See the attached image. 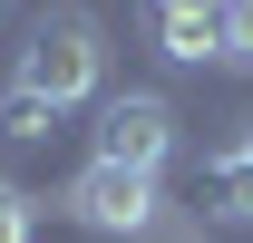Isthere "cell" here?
<instances>
[{
  "instance_id": "obj_5",
  "label": "cell",
  "mask_w": 253,
  "mask_h": 243,
  "mask_svg": "<svg viewBox=\"0 0 253 243\" xmlns=\"http://www.w3.org/2000/svg\"><path fill=\"white\" fill-rule=\"evenodd\" d=\"M214 214H234V224H253V156H244V136L214 156Z\"/></svg>"
},
{
  "instance_id": "obj_2",
  "label": "cell",
  "mask_w": 253,
  "mask_h": 243,
  "mask_svg": "<svg viewBox=\"0 0 253 243\" xmlns=\"http://www.w3.org/2000/svg\"><path fill=\"white\" fill-rule=\"evenodd\" d=\"M97 156L88 165H117V175H156L166 156H175V107H166L156 88H117V97H97Z\"/></svg>"
},
{
  "instance_id": "obj_3",
  "label": "cell",
  "mask_w": 253,
  "mask_h": 243,
  "mask_svg": "<svg viewBox=\"0 0 253 243\" xmlns=\"http://www.w3.org/2000/svg\"><path fill=\"white\" fill-rule=\"evenodd\" d=\"M78 234H146L156 224V175H117V165H88V175L59 195Z\"/></svg>"
},
{
  "instance_id": "obj_6",
  "label": "cell",
  "mask_w": 253,
  "mask_h": 243,
  "mask_svg": "<svg viewBox=\"0 0 253 243\" xmlns=\"http://www.w3.org/2000/svg\"><path fill=\"white\" fill-rule=\"evenodd\" d=\"M49 107H39V97H20V88H0V136H10V146H49Z\"/></svg>"
},
{
  "instance_id": "obj_11",
  "label": "cell",
  "mask_w": 253,
  "mask_h": 243,
  "mask_svg": "<svg viewBox=\"0 0 253 243\" xmlns=\"http://www.w3.org/2000/svg\"><path fill=\"white\" fill-rule=\"evenodd\" d=\"M214 10H224V0H214Z\"/></svg>"
},
{
  "instance_id": "obj_8",
  "label": "cell",
  "mask_w": 253,
  "mask_h": 243,
  "mask_svg": "<svg viewBox=\"0 0 253 243\" xmlns=\"http://www.w3.org/2000/svg\"><path fill=\"white\" fill-rule=\"evenodd\" d=\"M224 59L253 68V0H224Z\"/></svg>"
},
{
  "instance_id": "obj_9",
  "label": "cell",
  "mask_w": 253,
  "mask_h": 243,
  "mask_svg": "<svg viewBox=\"0 0 253 243\" xmlns=\"http://www.w3.org/2000/svg\"><path fill=\"white\" fill-rule=\"evenodd\" d=\"M244 156H253V126H244Z\"/></svg>"
},
{
  "instance_id": "obj_1",
  "label": "cell",
  "mask_w": 253,
  "mask_h": 243,
  "mask_svg": "<svg viewBox=\"0 0 253 243\" xmlns=\"http://www.w3.org/2000/svg\"><path fill=\"white\" fill-rule=\"evenodd\" d=\"M10 88L39 97L49 117L107 97V30H97V10H68V0L39 10V20H30V49H20V68H10Z\"/></svg>"
},
{
  "instance_id": "obj_4",
  "label": "cell",
  "mask_w": 253,
  "mask_h": 243,
  "mask_svg": "<svg viewBox=\"0 0 253 243\" xmlns=\"http://www.w3.org/2000/svg\"><path fill=\"white\" fill-rule=\"evenodd\" d=\"M156 49H166L175 68L224 59V10H214V0H156Z\"/></svg>"
},
{
  "instance_id": "obj_7",
  "label": "cell",
  "mask_w": 253,
  "mask_h": 243,
  "mask_svg": "<svg viewBox=\"0 0 253 243\" xmlns=\"http://www.w3.org/2000/svg\"><path fill=\"white\" fill-rule=\"evenodd\" d=\"M30 234H39V204H30L10 175H0V243H30Z\"/></svg>"
},
{
  "instance_id": "obj_10",
  "label": "cell",
  "mask_w": 253,
  "mask_h": 243,
  "mask_svg": "<svg viewBox=\"0 0 253 243\" xmlns=\"http://www.w3.org/2000/svg\"><path fill=\"white\" fill-rule=\"evenodd\" d=\"M0 20H10V0H0Z\"/></svg>"
}]
</instances>
